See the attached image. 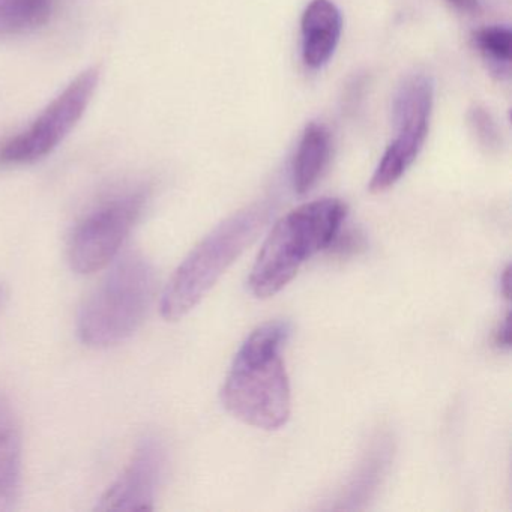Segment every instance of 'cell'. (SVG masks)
<instances>
[{"mask_svg": "<svg viewBox=\"0 0 512 512\" xmlns=\"http://www.w3.org/2000/svg\"><path fill=\"white\" fill-rule=\"evenodd\" d=\"M55 10V0H0V37L29 34L43 28Z\"/></svg>", "mask_w": 512, "mask_h": 512, "instance_id": "13", "label": "cell"}, {"mask_svg": "<svg viewBox=\"0 0 512 512\" xmlns=\"http://www.w3.org/2000/svg\"><path fill=\"white\" fill-rule=\"evenodd\" d=\"M331 133L325 125L311 122L305 127L292 164V182L298 194L316 187L331 160Z\"/></svg>", "mask_w": 512, "mask_h": 512, "instance_id": "12", "label": "cell"}, {"mask_svg": "<svg viewBox=\"0 0 512 512\" xmlns=\"http://www.w3.org/2000/svg\"><path fill=\"white\" fill-rule=\"evenodd\" d=\"M290 335L283 320L263 323L244 341L221 389L224 407L239 421L280 430L292 413V391L281 350Z\"/></svg>", "mask_w": 512, "mask_h": 512, "instance_id": "1", "label": "cell"}, {"mask_svg": "<svg viewBox=\"0 0 512 512\" xmlns=\"http://www.w3.org/2000/svg\"><path fill=\"white\" fill-rule=\"evenodd\" d=\"M166 454L157 439L143 440L122 475L107 488L98 511H146L154 509Z\"/></svg>", "mask_w": 512, "mask_h": 512, "instance_id": "8", "label": "cell"}, {"mask_svg": "<svg viewBox=\"0 0 512 512\" xmlns=\"http://www.w3.org/2000/svg\"><path fill=\"white\" fill-rule=\"evenodd\" d=\"M346 215L341 200L320 199L281 218L251 269L248 286L253 295L266 299L281 292L308 259L334 245Z\"/></svg>", "mask_w": 512, "mask_h": 512, "instance_id": "2", "label": "cell"}, {"mask_svg": "<svg viewBox=\"0 0 512 512\" xmlns=\"http://www.w3.org/2000/svg\"><path fill=\"white\" fill-rule=\"evenodd\" d=\"M451 7H454L455 10L460 11V13L464 14H475L481 13V4H479V0H446Z\"/></svg>", "mask_w": 512, "mask_h": 512, "instance_id": "17", "label": "cell"}, {"mask_svg": "<svg viewBox=\"0 0 512 512\" xmlns=\"http://www.w3.org/2000/svg\"><path fill=\"white\" fill-rule=\"evenodd\" d=\"M511 317H509V313L506 314L503 322L500 323L499 329H497L496 337H494V343H496L497 347L500 349H509L511 346Z\"/></svg>", "mask_w": 512, "mask_h": 512, "instance_id": "16", "label": "cell"}, {"mask_svg": "<svg viewBox=\"0 0 512 512\" xmlns=\"http://www.w3.org/2000/svg\"><path fill=\"white\" fill-rule=\"evenodd\" d=\"M145 203V191H134L107 200L89 212L77 224L68 244L71 268L83 275L106 268L118 256Z\"/></svg>", "mask_w": 512, "mask_h": 512, "instance_id": "7", "label": "cell"}, {"mask_svg": "<svg viewBox=\"0 0 512 512\" xmlns=\"http://www.w3.org/2000/svg\"><path fill=\"white\" fill-rule=\"evenodd\" d=\"M154 266L140 253H128L107 272L79 314V335L91 347H110L130 338L154 301Z\"/></svg>", "mask_w": 512, "mask_h": 512, "instance_id": "4", "label": "cell"}, {"mask_svg": "<svg viewBox=\"0 0 512 512\" xmlns=\"http://www.w3.org/2000/svg\"><path fill=\"white\" fill-rule=\"evenodd\" d=\"M467 121H469L473 136L476 137L482 148L487 149L488 152L499 151L502 146L499 125L485 107H472L467 113Z\"/></svg>", "mask_w": 512, "mask_h": 512, "instance_id": "15", "label": "cell"}, {"mask_svg": "<svg viewBox=\"0 0 512 512\" xmlns=\"http://www.w3.org/2000/svg\"><path fill=\"white\" fill-rule=\"evenodd\" d=\"M22 425L10 398L0 394V509L16 502L22 484Z\"/></svg>", "mask_w": 512, "mask_h": 512, "instance_id": "11", "label": "cell"}, {"mask_svg": "<svg viewBox=\"0 0 512 512\" xmlns=\"http://www.w3.org/2000/svg\"><path fill=\"white\" fill-rule=\"evenodd\" d=\"M269 215V205L259 203L242 209L208 233L173 272L161 296V316L176 322L197 307L227 269L256 241Z\"/></svg>", "mask_w": 512, "mask_h": 512, "instance_id": "3", "label": "cell"}, {"mask_svg": "<svg viewBox=\"0 0 512 512\" xmlns=\"http://www.w3.org/2000/svg\"><path fill=\"white\" fill-rule=\"evenodd\" d=\"M434 106V82L425 73L403 79L392 98L395 137L380 158L368 190L385 193L394 187L421 154L430 130Z\"/></svg>", "mask_w": 512, "mask_h": 512, "instance_id": "5", "label": "cell"}, {"mask_svg": "<svg viewBox=\"0 0 512 512\" xmlns=\"http://www.w3.org/2000/svg\"><path fill=\"white\" fill-rule=\"evenodd\" d=\"M343 16L332 0H311L301 19L302 61L310 70L325 67L340 43Z\"/></svg>", "mask_w": 512, "mask_h": 512, "instance_id": "9", "label": "cell"}, {"mask_svg": "<svg viewBox=\"0 0 512 512\" xmlns=\"http://www.w3.org/2000/svg\"><path fill=\"white\" fill-rule=\"evenodd\" d=\"M500 283H502L503 296L509 299V296H511V269H509V266L503 271V277L500 278Z\"/></svg>", "mask_w": 512, "mask_h": 512, "instance_id": "18", "label": "cell"}, {"mask_svg": "<svg viewBox=\"0 0 512 512\" xmlns=\"http://www.w3.org/2000/svg\"><path fill=\"white\" fill-rule=\"evenodd\" d=\"M473 44L487 64L488 71L499 80L511 77L512 32L508 26H485L473 32Z\"/></svg>", "mask_w": 512, "mask_h": 512, "instance_id": "14", "label": "cell"}, {"mask_svg": "<svg viewBox=\"0 0 512 512\" xmlns=\"http://www.w3.org/2000/svg\"><path fill=\"white\" fill-rule=\"evenodd\" d=\"M392 458L394 440L388 434H377L350 475L349 481L341 488L337 503L332 508L347 511L365 508L382 485Z\"/></svg>", "mask_w": 512, "mask_h": 512, "instance_id": "10", "label": "cell"}, {"mask_svg": "<svg viewBox=\"0 0 512 512\" xmlns=\"http://www.w3.org/2000/svg\"><path fill=\"white\" fill-rule=\"evenodd\" d=\"M98 82V68L83 71L25 131L0 148V163L32 164L52 154L85 115Z\"/></svg>", "mask_w": 512, "mask_h": 512, "instance_id": "6", "label": "cell"}]
</instances>
